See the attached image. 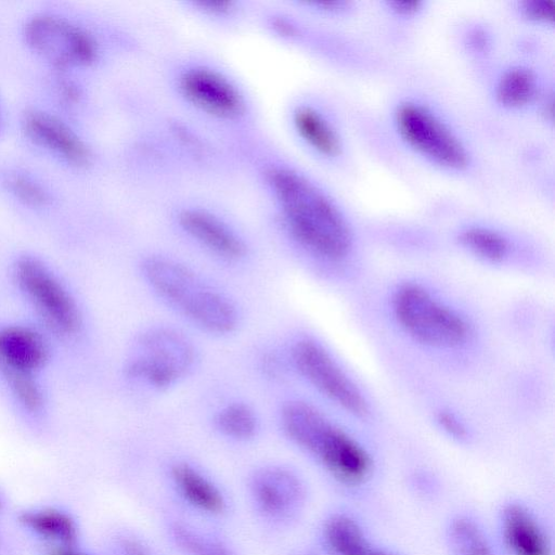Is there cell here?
Listing matches in <instances>:
<instances>
[{
  "mask_svg": "<svg viewBox=\"0 0 555 555\" xmlns=\"http://www.w3.org/2000/svg\"><path fill=\"white\" fill-rule=\"evenodd\" d=\"M459 238L472 254L492 262L502 260L508 250L506 240L498 232L486 228H468L461 232Z\"/></svg>",
  "mask_w": 555,
  "mask_h": 555,
  "instance_id": "cell-24",
  "label": "cell"
},
{
  "mask_svg": "<svg viewBox=\"0 0 555 555\" xmlns=\"http://www.w3.org/2000/svg\"><path fill=\"white\" fill-rule=\"evenodd\" d=\"M20 522L34 533L64 546L73 545L77 539V528L73 518L57 509L24 512L20 516Z\"/></svg>",
  "mask_w": 555,
  "mask_h": 555,
  "instance_id": "cell-20",
  "label": "cell"
},
{
  "mask_svg": "<svg viewBox=\"0 0 555 555\" xmlns=\"http://www.w3.org/2000/svg\"><path fill=\"white\" fill-rule=\"evenodd\" d=\"M176 537L180 545L190 555H230L220 544L199 537L186 528L178 527Z\"/></svg>",
  "mask_w": 555,
  "mask_h": 555,
  "instance_id": "cell-26",
  "label": "cell"
},
{
  "mask_svg": "<svg viewBox=\"0 0 555 555\" xmlns=\"http://www.w3.org/2000/svg\"><path fill=\"white\" fill-rule=\"evenodd\" d=\"M168 217L175 228L207 251L225 260H241L249 245L216 202L199 196H178L168 202Z\"/></svg>",
  "mask_w": 555,
  "mask_h": 555,
  "instance_id": "cell-7",
  "label": "cell"
},
{
  "mask_svg": "<svg viewBox=\"0 0 555 555\" xmlns=\"http://www.w3.org/2000/svg\"><path fill=\"white\" fill-rule=\"evenodd\" d=\"M292 359L297 371L334 404L360 418L369 415V402L362 391L320 344L298 340Z\"/></svg>",
  "mask_w": 555,
  "mask_h": 555,
  "instance_id": "cell-10",
  "label": "cell"
},
{
  "mask_svg": "<svg viewBox=\"0 0 555 555\" xmlns=\"http://www.w3.org/2000/svg\"><path fill=\"white\" fill-rule=\"evenodd\" d=\"M392 310L404 332L425 346L455 348L468 338L464 318L420 284L401 285L393 294Z\"/></svg>",
  "mask_w": 555,
  "mask_h": 555,
  "instance_id": "cell-6",
  "label": "cell"
},
{
  "mask_svg": "<svg viewBox=\"0 0 555 555\" xmlns=\"http://www.w3.org/2000/svg\"><path fill=\"white\" fill-rule=\"evenodd\" d=\"M194 360L195 350L188 337L170 327H154L139 336L127 373L153 387L165 388L188 374Z\"/></svg>",
  "mask_w": 555,
  "mask_h": 555,
  "instance_id": "cell-8",
  "label": "cell"
},
{
  "mask_svg": "<svg viewBox=\"0 0 555 555\" xmlns=\"http://www.w3.org/2000/svg\"><path fill=\"white\" fill-rule=\"evenodd\" d=\"M126 548L129 555H151L142 546L133 542L127 544Z\"/></svg>",
  "mask_w": 555,
  "mask_h": 555,
  "instance_id": "cell-32",
  "label": "cell"
},
{
  "mask_svg": "<svg viewBox=\"0 0 555 555\" xmlns=\"http://www.w3.org/2000/svg\"><path fill=\"white\" fill-rule=\"evenodd\" d=\"M2 507V499H1V495H0V509Z\"/></svg>",
  "mask_w": 555,
  "mask_h": 555,
  "instance_id": "cell-35",
  "label": "cell"
},
{
  "mask_svg": "<svg viewBox=\"0 0 555 555\" xmlns=\"http://www.w3.org/2000/svg\"><path fill=\"white\" fill-rule=\"evenodd\" d=\"M216 425L223 435L234 439L245 440L255 435L257 430V418L254 411L248 405L232 403L218 412Z\"/></svg>",
  "mask_w": 555,
  "mask_h": 555,
  "instance_id": "cell-25",
  "label": "cell"
},
{
  "mask_svg": "<svg viewBox=\"0 0 555 555\" xmlns=\"http://www.w3.org/2000/svg\"><path fill=\"white\" fill-rule=\"evenodd\" d=\"M449 541L455 555H493L481 529L466 517H457L450 524Z\"/></svg>",
  "mask_w": 555,
  "mask_h": 555,
  "instance_id": "cell-22",
  "label": "cell"
},
{
  "mask_svg": "<svg viewBox=\"0 0 555 555\" xmlns=\"http://www.w3.org/2000/svg\"><path fill=\"white\" fill-rule=\"evenodd\" d=\"M525 15L534 21L551 22L554 18L552 0H528L522 3Z\"/></svg>",
  "mask_w": 555,
  "mask_h": 555,
  "instance_id": "cell-29",
  "label": "cell"
},
{
  "mask_svg": "<svg viewBox=\"0 0 555 555\" xmlns=\"http://www.w3.org/2000/svg\"><path fill=\"white\" fill-rule=\"evenodd\" d=\"M9 188L20 199L30 205H44L49 198L41 185L21 175L10 177Z\"/></svg>",
  "mask_w": 555,
  "mask_h": 555,
  "instance_id": "cell-28",
  "label": "cell"
},
{
  "mask_svg": "<svg viewBox=\"0 0 555 555\" xmlns=\"http://www.w3.org/2000/svg\"><path fill=\"white\" fill-rule=\"evenodd\" d=\"M15 275L20 286L54 331L63 335L77 331L79 313L75 302L40 261L31 257L20 259Z\"/></svg>",
  "mask_w": 555,
  "mask_h": 555,
  "instance_id": "cell-11",
  "label": "cell"
},
{
  "mask_svg": "<svg viewBox=\"0 0 555 555\" xmlns=\"http://www.w3.org/2000/svg\"><path fill=\"white\" fill-rule=\"evenodd\" d=\"M139 188L159 189L238 168L229 145L182 113H160L139 124L130 144Z\"/></svg>",
  "mask_w": 555,
  "mask_h": 555,
  "instance_id": "cell-2",
  "label": "cell"
},
{
  "mask_svg": "<svg viewBox=\"0 0 555 555\" xmlns=\"http://www.w3.org/2000/svg\"><path fill=\"white\" fill-rule=\"evenodd\" d=\"M51 555H78L68 550H56Z\"/></svg>",
  "mask_w": 555,
  "mask_h": 555,
  "instance_id": "cell-33",
  "label": "cell"
},
{
  "mask_svg": "<svg viewBox=\"0 0 555 555\" xmlns=\"http://www.w3.org/2000/svg\"><path fill=\"white\" fill-rule=\"evenodd\" d=\"M1 125H2V118H1V109H0V130H1Z\"/></svg>",
  "mask_w": 555,
  "mask_h": 555,
  "instance_id": "cell-34",
  "label": "cell"
},
{
  "mask_svg": "<svg viewBox=\"0 0 555 555\" xmlns=\"http://www.w3.org/2000/svg\"><path fill=\"white\" fill-rule=\"evenodd\" d=\"M399 132L414 149L433 160L451 168L467 163V154L457 138L428 109L404 103L396 113Z\"/></svg>",
  "mask_w": 555,
  "mask_h": 555,
  "instance_id": "cell-12",
  "label": "cell"
},
{
  "mask_svg": "<svg viewBox=\"0 0 555 555\" xmlns=\"http://www.w3.org/2000/svg\"><path fill=\"white\" fill-rule=\"evenodd\" d=\"M502 533L512 555H552L543 528L520 504L507 505L502 514Z\"/></svg>",
  "mask_w": 555,
  "mask_h": 555,
  "instance_id": "cell-16",
  "label": "cell"
},
{
  "mask_svg": "<svg viewBox=\"0 0 555 555\" xmlns=\"http://www.w3.org/2000/svg\"><path fill=\"white\" fill-rule=\"evenodd\" d=\"M142 269L155 292L196 325L215 334H228L236 327L238 315L232 301L188 266L170 257L150 255Z\"/></svg>",
  "mask_w": 555,
  "mask_h": 555,
  "instance_id": "cell-4",
  "label": "cell"
},
{
  "mask_svg": "<svg viewBox=\"0 0 555 555\" xmlns=\"http://www.w3.org/2000/svg\"><path fill=\"white\" fill-rule=\"evenodd\" d=\"M232 147L288 238L326 260H339L348 254L351 233L344 216L306 171L259 133Z\"/></svg>",
  "mask_w": 555,
  "mask_h": 555,
  "instance_id": "cell-1",
  "label": "cell"
},
{
  "mask_svg": "<svg viewBox=\"0 0 555 555\" xmlns=\"http://www.w3.org/2000/svg\"><path fill=\"white\" fill-rule=\"evenodd\" d=\"M173 479L183 496L194 506L208 513H219L224 501L217 488L199 473L185 464L172 468Z\"/></svg>",
  "mask_w": 555,
  "mask_h": 555,
  "instance_id": "cell-21",
  "label": "cell"
},
{
  "mask_svg": "<svg viewBox=\"0 0 555 555\" xmlns=\"http://www.w3.org/2000/svg\"><path fill=\"white\" fill-rule=\"evenodd\" d=\"M23 127L33 141L55 152L75 166L86 167L93 160L91 147L62 120L47 112H26Z\"/></svg>",
  "mask_w": 555,
  "mask_h": 555,
  "instance_id": "cell-14",
  "label": "cell"
},
{
  "mask_svg": "<svg viewBox=\"0 0 555 555\" xmlns=\"http://www.w3.org/2000/svg\"><path fill=\"white\" fill-rule=\"evenodd\" d=\"M283 119L291 137L301 147L322 159L340 154L341 141L332 121L315 102L305 96L284 106Z\"/></svg>",
  "mask_w": 555,
  "mask_h": 555,
  "instance_id": "cell-13",
  "label": "cell"
},
{
  "mask_svg": "<svg viewBox=\"0 0 555 555\" xmlns=\"http://www.w3.org/2000/svg\"><path fill=\"white\" fill-rule=\"evenodd\" d=\"M388 3L395 11L402 14L413 13L422 5V2L418 0H392Z\"/></svg>",
  "mask_w": 555,
  "mask_h": 555,
  "instance_id": "cell-31",
  "label": "cell"
},
{
  "mask_svg": "<svg viewBox=\"0 0 555 555\" xmlns=\"http://www.w3.org/2000/svg\"><path fill=\"white\" fill-rule=\"evenodd\" d=\"M163 80L183 115L227 143L258 133L254 95L223 62L204 53H181L168 60Z\"/></svg>",
  "mask_w": 555,
  "mask_h": 555,
  "instance_id": "cell-3",
  "label": "cell"
},
{
  "mask_svg": "<svg viewBox=\"0 0 555 555\" xmlns=\"http://www.w3.org/2000/svg\"><path fill=\"white\" fill-rule=\"evenodd\" d=\"M47 358V344L36 331L23 326L0 328V369L5 376L33 375Z\"/></svg>",
  "mask_w": 555,
  "mask_h": 555,
  "instance_id": "cell-15",
  "label": "cell"
},
{
  "mask_svg": "<svg viewBox=\"0 0 555 555\" xmlns=\"http://www.w3.org/2000/svg\"><path fill=\"white\" fill-rule=\"evenodd\" d=\"M255 494L262 508L274 515L293 511L301 500L298 479L279 468L266 469L255 479Z\"/></svg>",
  "mask_w": 555,
  "mask_h": 555,
  "instance_id": "cell-17",
  "label": "cell"
},
{
  "mask_svg": "<svg viewBox=\"0 0 555 555\" xmlns=\"http://www.w3.org/2000/svg\"><path fill=\"white\" fill-rule=\"evenodd\" d=\"M29 47L59 68L88 66L95 63L101 49L89 30L55 15H37L24 31Z\"/></svg>",
  "mask_w": 555,
  "mask_h": 555,
  "instance_id": "cell-9",
  "label": "cell"
},
{
  "mask_svg": "<svg viewBox=\"0 0 555 555\" xmlns=\"http://www.w3.org/2000/svg\"><path fill=\"white\" fill-rule=\"evenodd\" d=\"M441 427L452 437L456 439H465L467 431L464 425L452 414L441 413L439 416Z\"/></svg>",
  "mask_w": 555,
  "mask_h": 555,
  "instance_id": "cell-30",
  "label": "cell"
},
{
  "mask_svg": "<svg viewBox=\"0 0 555 555\" xmlns=\"http://www.w3.org/2000/svg\"><path fill=\"white\" fill-rule=\"evenodd\" d=\"M281 421L286 435L339 481L356 486L370 476L372 459L366 450L312 405L289 402L283 408Z\"/></svg>",
  "mask_w": 555,
  "mask_h": 555,
  "instance_id": "cell-5",
  "label": "cell"
},
{
  "mask_svg": "<svg viewBox=\"0 0 555 555\" xmlns=\"http://www.w3.org/2000/svg\"><path fill=\"white\" fill-rule=\"evenodd\" d=\"M14 393L21 403L30 411L38 410L42 404L41 391L33 375L15 374L7 376Z\"/></svg>",
  "mask_w": 555,
  "mask_h": 555,
  "instance_id": "cell-27",
  "label": "cell"
},
{
  "mask_svg": "<svg viewBox=\"0 0 555 555\" xmlns=\"http://www.w3.org/2000/svg\"><path fill=\"white\" fill-rule=\"evenodd\" d=\"M535 88L533 73L527 68L517 67L501 77L496 87V98L506 106H519L533 98Z\"/></svg>",
  "mask_w": 555,
  "mask_h": 555,
  "instance_id": "cell-23",
  "label": "cell"
},
{
  "mask_svg": "<svg viewBox=\"0 0 555 555\" xmlns=\"http://www.w3.org/2000/svg\"><path fill=\"white\" fill-rule=\"evenodd\" d=\"M324 538L334 555H396L372 545L359 524L350 516L343 514L327 520Z\"/></svg>",
  "mask_w": 555,
  "mask_h": 555,
  "instance_id": "cell-18",
  "label": "cell"
},
{
  "mask_svg": "<svg viewBox=\"0 0 555 555\" xmlns=\"http://www.w3.org/2000/svg\"><path fill=\"white\" fill-rule=\"evenodd\" d=\"M179 5L197 21L222 30L237 28L251 11L245 0H182Z\"/></svg>",
  "mask_w": 555,
  "mask_h": 555,
  "instance_id": "cell-19",
  "label": "cell"
}]
</instances>
